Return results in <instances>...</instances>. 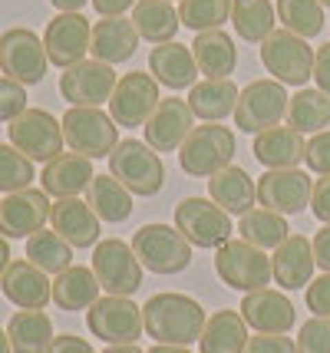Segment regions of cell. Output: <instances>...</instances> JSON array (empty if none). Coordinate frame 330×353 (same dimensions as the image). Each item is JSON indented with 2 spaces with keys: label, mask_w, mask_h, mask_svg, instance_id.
<instances>
[{
  "label": "cell",
  "mask_w": 330,
  "mask_h": 353,
  "mask_svg": "<svg viewBox=\"0 0 330 353\" xmlns=\"http://www.w3.org/2000/svg\"><path fill=\"white\" fill-rule=\"evenodd\" d=\"M50 195L43 188H23L10 192L0 201V234L10 238H30L33 231H40L50 221Z\"/></svg>",
  "instance_id": "obj_18"
},
{
  "label": "cell",
  "mask_w": 330,
  "mask_h": 353,
  "mask_svg": "<svg viewBox=\"0 0 330 353\" xmlns=\"http://www.w3.org/2000/svg\"><path fill=\"white\" fill-rule=\"evenodd\" d=\"M314 268H317L314 245L304 234H291L287 241H281V245L274 248L271 271H274V284H281L284 291L307 288L311 277H314Z\"/></svg>",
  "instance_id": "obj_24"
},
{
  "label": "cell",
  "mask_w": 330,
  "mask_h": 353,
  "mask_svg": "<svg viewBox=\"0 0 330 353\" xmlns=\"http://www.w3.org/2000/svg\"><path fill=\"white\" fill-rule=\"evenodd\" d=\"M192 57L205 79H228L238 66V46L225 30H205L195 37Z\"/></svg>",
  "instance_id": "obj_29"
},
{
  "label": "cell",
  "mask_w": 330,
  "mask_h": 353,
  "mask_svg": "<svg viewBox=\"0 0 330 353\" xmlns=\"http://www.w3.org/2000/svg\"><path fill=\"white\" fill-rule=\"evenodd\" d=\"M86 201L93 205L99 221H110V225H119L132 215V192L112 175H96L86 188Z\"/></svg>",
  "instance_id": "obj_35"
},
{
  "label": "cell",
  "mask_w": 330,
  "mask_h": 353,
  "mask_svg": "<svg viewBox=\"0 0 330 353\" xmlns=\"http://www.w3.org/2000/svg\"><path fill=\"white\" fill-rule=\"evenodd\" d=\"M93 274L99 288L116 297H129L142 288V264L132 245L119 238H106L93 248Z\"/></svg>",
  "instance_id": "obj_11"
},
{
  "label": "cell",
  "mask_w": 330,
  "mask_h": 353,
  "mask_svg": "<svg viewBox=\"0 0 330 353\" xmlns=\"http://www.w3.org/2000/svg\"><path fill=\"white\" fill-rule=\"evenodd\" d=\"M149 73L165 86V90H192L198 83V63L185 43H156L149 53Z\"/></svg>",
  "instance_id": "obj_26"
},
{
  "label": "cell",
  "mask_w": 330,
  "mask_h": 353,
  "mask_svg": "<svg viewBox=\"0 0 330 353\" xmlns=\"http://www.w3.org/2000/svg\"><path fill=\"white\" fill-rule=\"evenodd\" d=\"M53 231L70 241L73 248H96L99 245V215L93 205L83 199H56L50 208Z\"/></svg>",
  "instance_id": "obj_23"
},
{
  "label": "cell",
  "mask_w": 330,
  "mask_h": 353,
  "mask_svg": "<svg viewBox=\"0 0 330 353\" xmlns=\"http://www.w3.org/2000/svg\"><path fill=\"white\" fill-rule=\"evenodd\" d=\"M314 79H317V90L330 96V43L314 50Z\"/></svg>",
  "instance_id": "obj_49"
},
{
  "label": "cell",
  "mask_w": 330,
  "mask_h": 353,
  "mask_svg": "<svg viewBox=\"0 0 330 353\" xmlns=\"http://www.w3.org/2000/svg\"><path fill=\"white\" fill-rule=\"evenodd\" d=\"M261 63L284 86H304L314 79V46L291 30H274L261 43Z\"/></svg>",
  "instance_id": "obj_8"
},
{
  "label": "cell",
  "mask_w": 330,
  "mask_h": 353,
  "mask_svg": "<svg viewBox=\"0 0 330 353\" xmlns=\"http://www.w3.org/2000/svg\"><path fill=\"white\" fill-rule=\"evenodd\" d=\"M298 353H330V317H311L300 323Z\"/></svg>",
  "instance_id": "obj_43"
},
{
  "label": "cell",
  "mask_w": 330,
  "mask_h": 353,
  "mask_svg": "<svg viewBox=\"0 0 330 353\" xmlns=\"http://www.w3.org/2000/svg\"><path fill=\"white\" fill-rule=\"evenodd\" d=\"M314 258H317V268L320 271H330V225H324V228L314 234Z\"/></svg>",
  "instance_id": "obj_51"
},
{
  "label": "cell",
  "mask_w": 330,
  "mask_h": 353,
  "mask_svg": "<svg viewBox=\"0 0 330 353\" xmlns=\"http://www.w3.org/2000/svg\"><path fill=\"white\" fill-rule=\"evenodd\" d=\"M241 317L258 334H287L298 323V314H294V304L287 301V294L271 291V288L245 294Z\"/></svg>",
  "instance_id": "obj_21"
},
{
  "label": "cell",
  "mask_w": 330,
  "mask_h": 353,
  "mask_svg": "<svg viewBox=\"0 0 330 353\" xmlns=\"http://www.w3.org/2000/svg\"><path fill=\"white\" fill-rule=\"evenodd\" d=\"M284 119L298 132H324V125H330V96L320 90H300L291 96Z\"/></svg>",
  "instance_id": "obj_38"
},
{
  "label": "cell",
  "mask_w": 330,
  "mask_h": 353,
  "mask_svg": "<svg viewBox=\"0 0 330 353\" xmlns=\"http://www.w3.org/2000/svg\"><path fill=\"white\" fill-rule=\"evenodd\" d=\"M90 40H93V27L83 14H56L43 30V46L53 66L70 70L79 60H86L90 53Z\"/></svg>",
  "instance_id": "obj_17"
},
{
  "label": "cell",
  "mask_w": 330,
  "mask_h": 353,
  "mask_svg": "<svg viewBox=\"0 0 330 353\" xmlns=\"http://www.w3.org/2000/svg\"><path fill=\"white\" fill-rule=\"evenodd\" d=\"M248 323L241 317V310H215L205 330L198 337V350L202 353H245L248 347Z\"/></svg>",
  "instance_id": "obj_30"
},
{
  "label": "cell",
  "mask_w": 330,
  "mask_h": 353,
  "mask_svg": "<svg viewBox=\"0 0 330 353\" xmlns=\"http://www.w3.org/2000/svg\"><path fill=\"white\" fill-rule=\"evenodd\" d=\"M307 155V142L300 139L298 129L291 125H274L265 129L254 139V159L265 169H298Z\"/></svg>",
  "instance_id": "obj_27"
},
{
  "label": "cell",
  "mask_w": 330,
  "mask_h": 353,
  "mask_svg": "<svg viewBox=\"0 0 330 353\" xmlns=\"http://www.w3.org/2000/svg\"><path fill=\"white\" fill-rule=\"evenodd\" d=\"M192 119H195V112H192L189 99H162L145 123V142L156 152H178L182 142L195 129Z\"/></svg>",
  "instance_id": "obj_20"
},
{
  "label": "cell",
  "mask_w": 330,
  "mask_h": 353,
  "mask_svg": "<svg viewBox=\"0 0 330 353\" xmlns=\"http://www.w3.org/2000/svg\"><path fill=\"white\" fill-rule=\"evenodd\" d=\"M238 96H241V90L231 83V77L228 79H202V83L192 86L189 106L205 123H221L225 116H235Z\"/></svg>",
  "instance_id": "obj_32"
},
{
  "label": "cell",
  "mask_w": 330,
  "mask_h": 353,
  "mask_svg": "<svg viewBox=\"0 0 330 353\" xmlns=\"http://www.w3.org/2000/svg\"><path fill=\"white\" fill-rule=\"evenodd\" d=\"M245 353H298V343L287 334H254Z\"/></svg>",
  "instance_id": "obj_46"
},
{
  "label": "cell",
  "mask_w": 330,
  "mask_h": 353,
  "mask_svg": "<svg viewBox=\"0 0 330 353\" xmlns=\"http://www.w3.org/2000/svg\"><path fill=\"white\" fill-rule=\"evenodd\" d=\"M231 3L235 0H182L178 20H182V27H189L195 33L221 30V23L231 20Z\"/></svg>",
  "instance_id": "obj_41"
},
{
  "label": "cell",
  "mask_w": 330,
  "mask_h": 353,
  "mask_svg": "<svg viewBox=\"0 0 330 353\" xmlns=\"http://www.w3.org/2000/svg\"><path fill=\"white\" fill-rule=\"evenodd\" d=\"M93 179V159L79 152H60L40 172V185L53 199H79V192H86Z\"/></svg>",
  "instance_id": "obj_22"
},
{
  "label": "cell",
  "mask_w": 330,
  "mask_h": 353,
  "mask_svg": "<svg viewBox=\"0 0 330 353\" xmlns=\"http://www.w3.org/2000/svg\"><path fill=\"white\" fill-rule=\"evenodd\" d=\"M145 353H192L189 347H169V343H156L152 350H145Z\"/></svg>",
  "instance_id": "obj_56"
},
{
  "label": "cell",
  "mask_w": 330,
  "mask_h": 353,
  "mask_svg": "<svg viewBox=\"0 0 330 353\" xmlns=\"http://www.w3.org/2000/svg\"><path fill=\"white\" fill-rule=\"evenodd\" d=\"M175 228L192 241V248H221L231 241V218L212 199H185L175 205Z\"/></svg>",
  "instance_id": "obj_13"
},
{
  "label": "cell",
  "mask_w": 330,
  "mask_h": 353,
  "mask_svg": "<svg viewBox=\"0 0 330 353\" xmlns=\"http://www.w3.org/2000/svg\"><path fill=\"white\" fill-rule=\"evenodd\" d=\"M132 251L152 274H178L192 264V241L172 225H142L132 234Z\"/></svg>",
  "instance_id": "obj_5"
},
{
  "label": "cell",
  "mask_w": 330,
  "mask_h": 353,
  "mask_svg": "<svg viewBox=\"0 0 330 353\" xmlns=\"http://www.w3.org/2000/svg\"><path fill=\"white\" fill-rule=\"evenodd\" d=\"M132 23L142 40H149V43H172V37L182 27L178 10L169 0H139L132 7Z\"/></svg>",
  "instance_id": "obj_33"
},
{
  "label": "cell",
  "mask_w": 330,
  "mask_h": 353,
  "mask_svg": "<svg viewBox=\"0 0 330 353\" xmlns=\"http://www.w3.org/2000/svg\"><path fill=\"white\" fill-rule=\"evenodd\" d=\"M158 99V79L152 73H126L119 77L116 90L110 99V116L116 119V125H126V129H139L149 123V116L156 112Z\"/></svg>",
  "instance_id": "obj_14"
},
{
  "label": "cell",
  "mask_w": 330,
  "mask_h": 353,
  "mask_svg": "<svg viewBox=\"0 0 330 353\" xmlns=\"http://www.w3.org/2000/svg\"><path fill=\"white\" fill-rule=\"evenodd\" d=\"M169 3H172V0H169Z\"/></svg>",
  "instance_id": "obj_59"
},
{
  "label": "cell",
  "mask_w": 330,
  "mask_h": 353,
  "mask_svg": "<svg viewBox=\"0 0 330 353\" xmlns=\"http://www.w3.org/2000/svg\"><path fill=\"white\" fill-rule=\"evenodd\" d=\"M320 7H324V10H330V0H320Z\"/></svg>",
  "instance_id": "obj_58"
},
{
  "label": "cell",
  "mask_w": 330,
  "mask_h": 353,
  "mask_svg": "<svg viewBox=\"0 0 330 353\" xmlns=\"http://www.w3.org/2000/svg\"><path fill=\"white\" fill-rule=\"evenodd\" d=\"M307 307L314 310V317H330V271H324L320 277H314L307 284Z\"/></svg>",
  "instance_id": "obj_47"
},
{
  "label": "cell",
  "mask_w": 330,
  "mask_h": 353,
  "mask_svg": "<svg viewBox=\"0 0 330 353\" xmlns=\"http://www.w3.org/2000/svg\"><path fill=\"white\" fill-rule=\"evenodd\" d=\"M142 323L156 343L192 347L205 330V310L189 294H152L142 307Z\"/></svg>",
  "instance_id": "obj_1"
},
{
  "label": "cell",
  "mask_w": 330,
  "mask_h": 353,
  "mask_svg": "<svg viewBox=\"0 0 330 353\" xmlns=\"http://www.w3.org/2000/svg\"><path fill=\"white\" fill-rule=\"evenodd\" d=\"M96 7V14L99 17H123L126 10H132L139 0H90Z\"/></svg>",
  "instance_id": "obj_52"
},
{
  "label": "cell",
  "mask_w": 330,
  "mask_h": 353,
  "mask_svg": "<svg viewBox=\"0 0 330 353\" xmlns=\"http://www.w3.org/2000/svg\"><path fill=\"white\" fill-rule=\"evenodd\" d=\"M314 182L300 169H267L258 179V205L278 215H300L311 205Z\"/></svg>",
  "instance_id": "obj_16"
},
{
  "label": "cell",
  "mask_w": 330,
  "mask_h": 353,
  "mask_svg": "<svg viewBox=\"0 0 330 353\" xmlns=\"http://www.w3.org/2000/svg\"><path fill=\"white\" fill-rule=\"evenodd\" d=\"M235 152H238L235 132H231L228 125L205 123V125H195L189 132V139L182 142L178 165H182V172L192 175V179H212L215 172L231 165Z\"/></svg>",
  "instance_id": "obj_2"
},
{
  "label": "cell",
  "mask_w": 330,
  "mask_h": 353,
  "mask_svg": "<svg viewBox=\"0 0 330 353\" xmlns=\"http://www.w3.org/2000/svg\"><path fill=\"white\" fill-rule=\"evenodd\" d=\"M14 353H47L53 343V321L43 310H17L7 323Z\"/></svg>",
  "instance_id": "obj_34"
},
{
  "label": "cell",
  "mask_w": 330,
  "mask_h": 353,
  "mask_svg": "<svg viewBox=\"0 0 330 353\" xmlns=\"http://www.w3.org/2000/svg\"><path fill=\"white\" fill-rule=\"evenodd\" d=\"M27 109V86L10 77H0V123H14Z\"/></svg>",
  "instance_id": "obj_44"
},
{
  "label": "cell",
  "mask_w": 330,
  "mask_h": 353,
  "mask_svg": "<svg viewBox=\"0 0 330 353\" xmlns=\"http://www.w3.org/2000/svg\"><path fill=\"white\" fill-rule=\"evenodd\" d=\"M311 212H314L324 225H330V175H320L311 192Z\"/></svg>",
  "instance_id": "obj_48"
},
{
  "label": "cell",
  "mask_w": 330,
  "mask_h": 353,
  "mask_svg": "<svg viewBox=\"0 0 330 353\" xmlns=\"http://www.w3.org/2000/svg\"><path fill=\"white\" fill-rule=\"evenodd\" d=\"M274 10H278V20L284 23V30L298 33L304 40L324 33V7H320V0H278Z\"/></svg>",
  "instance_id": "obj_40"
},
{
  "label": "cell",
  "mask_w": 330,
  "mask_h": 353,
  "mask_svg": "<svg viewBox=\"0 0 330 353\" xmlns=\"http://www.w3.org/2000/svg\"><path fill=\"white\" fill-rule=\"evenodd\" d=\"M47 46L33 30L10 27V30L0 33V70H3V77L17 79L23 86H37L47 77Z\"/></svg>",
  "instance_id": "obj_9"
},
{
  "label": "cell",
  "mask_w": 330,
  "mask_h": 353,
  "mask_svg": "<svg viewBox=\"0 0 330 353\" xmlns=\"http://www.w3.org/2000/svg\"><path fill=\"white\" fill-rule=\"evenodd\" d=\"M231 23H235V33L245 43H265L274 33L278 10L271 7V0H235L231 3Z\"/></svg>",
  "instance_id": "obj_36"
},
{
  "label": "cell",
  "mask_w": 330,
  "mask_h": 353,
  "mask_svg": "<svg viewBox=\"0 0 330 353\" xmlns=\"http://www.w3.org/2000/svg\"><path fill=\"white\" fill-rule=\"evenodd\" d=\"M47 353H96V350L76 334H60V337H53Z\"/></svg>",
  "instance_id": "obj_50"
},
{
  "label": "cell",
  "mask_w": 330,
  "mask_h": 353,
  "mask_svg": "<svg viewBox=\"0 0 330 353\" xmlns=\"http://www.w3.org/2000/svg\"><path fill=\"white\" fill-rule=\"evenodd\" d=\"M60 14H79L83 7H86V0H50Z\"/></svg>",
  "instance_id": "obj_53"
},
{
  "label": "cell",
  "mask_w": 330,
  "mask_h": 353,
  "mask_svg": "<svg viewBox=\"0 0 330 353\" xmlns=\"http://www.w3.org/2000/svg\"><path fill=\"white\" fill-rule=\"evenodd\" d=\"M287 103H291V96L284 92V83H278V79H254L238 96L235 125L245 129V132H254V136L265 132V129H274L287 116Z\"/></svg>",
  "instance_id": "obj_10"
},
{
  "label": "cell",
  "mask_w": 330,
  "mask_h": 353,
  "mask_svg": "<svg viewBox=\"0 0 330 353\" xmlns=\"http://www.w3.org/2000/svg\"><path fill=\"white\" fill-rule=\"evenodd\" d=\"M33 182V162L27 155L14 149L10 142H0V192H23Z\"/></svg>",
  "instance_id": "obj_42"
},
{
  "label": "cell",
  "mask_w": 330,
  "mask_h": 353,
  "mask_svg": "<svg viewBox=\"0 0 330 353\" xmlns=\"http://www.w3.org/2000/svg\"><path fill=\"white\" fill-rule=\"evenodd\" d=\"M119 77L112 73L110 63L103 60H79L76 66L63 70L60 77V96L70 106H103L112 99Z\"/></svg>",
  "instance_id": "obj_15"
},
{
  "label": "cell",
  "mask_w": 330,
  "mask_h": 353,
  "mask_svg": "<svg viewBox=\"0 0 330 353\" xmlns=\"http://www.w3.org/2000/svg\"><path fill=\"white\" fill-rule=\"evenodd\" d=\"M86 323H90V334L103 343H136L145 334L139 304H132L129 297H116V294L99 297L86 310Z\"/></svg>",
  "instance_id": "obj_12"
},
{
  "label": "cell",
  "mask_w": 330,
  "mask_h": 353,
  "mask_svg": "<svg viewBox=\"0 0 330 353\" xmlns=\"http://www.w3.org/2000/svg\"><path fill=\"white\" fill-rule=\"evenodd\" d=\"M27 261L56 277L63 274L66 268H73V245L63 241L53 228H40L27 238Z\"/></svg>",
  "instance_id": "obj_37"
},
{
  "label": "cell",
  "mask_w": 330,
  "mask_h": 353,
  "mask_svg": "<svg viewBox=\"0 0 330 353\" xmlns=\"http://www.w3.org/2000/svg\"><path fill=\"white\" fill-rule=\"evenodd\" d=\"M3 297L20 310H43L53 301V281L47 271H40L30 261H10V268L0 277Z\"/></svg>",
  "instance_id": "obj_19"
},
{
  "label": "cell",
  "mask_w": 330,
  "mask_h": 353,
  "mask_svg": "<svg viewBox=\"0 0 330 353\" xmlns=\"http://www.w3.org/2000/svg\"><path fill=\"white\" fill-rule=\"evenodd\" d=\"M60 123L70 152L86 159H110L112 149L119 145V125L99 106H70Z\"/></svg>",
  "instance_id": "obj_4"
},
{
  "label": "cell",
  "mask_w": 330,
  "mask_h": 353,
  "mask_svg": "<svg viewBox=\"0 0 330 353\" xmlns=\"http://www.w3.org/2000/svg\"><path fill=\"white\" fill-rule=\"evenodd\" d=\"M7 268H10V245H7V238L0 234V277H3Z\"/></svg>",
  "instance_id": "obj_54"
},
{
  "label": "cell",
  "mask_w": 330,
  "mask_h": 353,
  "mask_svg": "<svg viewBox=\"0 0 330 353\" xmlns=\"http://www.w3.org/2000/svg\"><path fill=\"white\" fill-rule=\"evenodd\" d=\"M0 353H14V347H10V337H7V330H0Z\"/></svg>",
  "instance_id": "obj_57"
},
{
  "label": "cell",
  "mask_w": 330,
  "mask_h": 353,
  "mask_svg": "<svg viewBox=\"0 0 330 353\" xmlns=\"http://www.w3.org/2000/svg\"><path fill=\"white\" fill-rule=\"evenodd\" d=\"M99 281H96L93 268H66L63 274L53 277V304L60 310H70V314H76V310H90L99 301Z\"/></svg>",
  "instance_id": "obj_31"
},
{
  "label": "cell",
  "mask_w": 330,
  "mask_h": 353,
  "mask_svg": "<svg viewBox=\"0 0 330 353\" xmlns=\"http://www.w3.org/2000/svg\"><path fill=\"white\" fill-rule=\"evenodd\" d=\"M215 271L218 277L228 284V288H235L241 294H251V291H261L271 284V258L265 254V248L251 245V241H245V238H231V241H225L218 248V254H215Z\"/></svg>",
  "instance_id": "obj_6"
},
{
  "label": "cell",
  "mask_w": 330,
  "mask_h": 353,
  "mask_svg": "<svg viewBox=\"0 0 330 353\" xmlns=\"http://www.w3.org/2000/svg\"><path fill=\"white\" fill-rule=\"evenodd\" d=\"M304 162H307V169L317 172V175H330V129L311 136Z\"/></svg>",
  "instance_id": "obj_45"
},
{
  "label": "cell",
  "mask_w": 330,
  "mask_h": 353,
  "mask_svg": "<svg viewBox=\"0 0 330 353\" xmlns=\"http://www.w3.org/2000/svg\"><path fill=\"white\" fill-rule=\"evenodd\" d=\"M136 46H139V30L132 17H103L93 23V40H90L93 60L116 66V63L132 60Z\"/></svg>",
  "instance_id": "obj_25"
},
{
  "label": "cell",
  "mask_w": 330,
  "mask_h": 353,
  "mask_svg": "<svg viewBox=\"0 0 330 353\" xmlns=\"http://www.w3.org/2000/svg\"><path fill=\"white\" fill-rule=\"evenodd\" d=\"M238 231H241V238H245V241L265 248V251L267 248H278L281 241L291 238V228H287L284 215L271 212V208H251L248 215H241Z\"/></svg>",
  "instance_id": "obj_39"
},
{
  "label": "cell",
  "mask_w": 330,
  "mask_h": 353,
  "mask_svg": "<svg viewBox=\"0 0 330 353\" xmlns=\"http://www.w3.org/2000/svg\"><path fill=\"white\" fill-rule=\"evenodd\" d=\"M208 195L212 201L225 208L228 215H248L254 208V201H258V182H254L251 175L245 169H238V165H228V169L215 172L212 179H208Z\"/></svg>",
  "instance_id": "obj_28"
},
{
  "label": "cell",
  "mask_w": 330,
  "mask_h": 353,
  "mask_svg": "<svg viewBox=\"0 0 330 353\" xmlns=\"http://www.w3.org/2000/svg\"><path fill=\"white\" fill-rule=\"evenodd\" d=\"M7 136H10L14 149H20L30 162H43V165H47L50 159H56L66 145L63 123L53 112H47V109H27V112H20L14 123H7Z\"/></svg>",
  "instance_id": "obj_7"
},
{
  "label": "cell",
  "mask_w": 330,
  "mask_h": 353,
  "mask_svg": "<svg viewBox=\"0 0 330 353\" xmlns=\"http://www.w3.org/2000/svg\"><path fill=\"white\" fill-rule=\"evenodd\" d=\"M110 175L139 199H152L165 185V165L158 152L139 139H119V145L110 155Z\"/></svg>",
  "instance_id": "obj_3"
},
{
  "label": "cell",
  "mask_w": 330,
  "mask_h": 353,
  "mask_svg": "<svg viewBox=\"0 0 330 353\" xmlns=\"http://www.w3.org/2000/svg\"><path fill=\"white\" fill-rule=\"evenodd\" d=\"M103 353H145V350H139V343H110Z\"/></svg>",
  "instance_id": "obj_55"
}]
</instances>
